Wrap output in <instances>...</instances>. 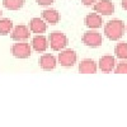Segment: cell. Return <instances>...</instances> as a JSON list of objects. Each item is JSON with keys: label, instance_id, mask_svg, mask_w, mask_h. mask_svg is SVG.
<instances>
[{"label": "cell", "instance_id": "obj_1", "mask_svg": "<svg viewBox=\"0 0 127 127\" xmlns=\"http://www.w3.org/2000/svg\"><path fill=\"white\" fill-rule=\"evenodd\" d=\"M125 33V23L120 19H112L104 26V34L111 41L120 39Z\"/></svg>", "mask_w": 127, "mask_h": 127}, {"label": "cell", "instance_id": "obj_2", "mask_svg": "<svg viewBox=\"0 0 127 127\" xmlns=\"http://www.w3.org/2000/svg\"><path fill=\"white\" fill-rule=\"evenodd\" d=\"M31 52H32L31 45L27 43V42H23V41L17 42L12 47V54L17 59H28L31 56Z\"/></svg>", "mask_w": 127, "mask_h": 127}, {"label": "cell", "instance_id": "obj_3", "mask_svg": "<svg viewBox=\"0 0 127 127\" xmlns=\"http://www.w3.org/2000/svg\"><path fill=\"white\" fill-rule=\"evenodd\" d=\"M50 45L55 51H61L67 46V38L61 32H52L50 34Z\"/></svg>", "mask_w": 127, "mask_h": 127}, {"label": "cell", "instance_id": "obj_4", "mask_svg": "<svg viewBox=\"0 0 127 127\" xmlns=\"http://www.w3.org/2000/svg\"><path fill=\"white\" fill-rule=\"evenodd\" d=\"M83 42H84V45H87L88 47L97 48V47H99L102 45L103 38H102V34L98 33V32L89 31V32H85V33H84Z\"/></svg>", "mask_w": 127, "mask_h": 127}, {"label": "cell", "instance_id": "obj_5", "mask_svg": "<svg viewBox=\"0 0 127 127\" xmlns=\"http://www.w3.org/2000/svg\"><path fill=\"white\" fill-rule=\"evenodd\" d=\"M59 62L64 67H71L76 62V52L72 50H64L59 55Z\"/></svg>", "mask_w": 127, "mask_h": 127}, {"label": "cell", "instance_id": "obj_6", "mask_svg": "<svg viewBox=\"0 0 127 127\" xmlns=\"http://www.w3.org/2000/svg\"><path fill=\"white\" fill-rule=\"evenodd\" d=\"M95 13H98L100 15H111L114 12V4L111 0H98L94 5Z\"/></svg>", "mask_w": 127, "mask_h": 127}, {"label": "cell", "instance_id": "obj_7", "mask_svg": "<svg viewBox=\"0 0 127 127\" xmlns=\"http://www.w3.org/2000/svg\"><path fill=\"white\" fill-rule=\"evenodd\" d=\"M31 37V32H29V29L26 27V26H23V24H19V26H17L14 29H13V32H12V39H14V41H26V39H28Z\"/></svg>", "mask_w": 127, "mask_h": 127}, {"label": "cell", "instance_id": "obj_8", "mask_svg": "<svg viewBox=\"0 0 127 127\" xmlns=\"http://www.w3.org/2000/svg\"><path fill=\"white\" fill-rule=\"evenodd\" d=\"M97 62L90 59H85L79 64V72L81 74H95L97 72Z\"/></svg>", "mask_w": 127, "mask_h": 127}, {"label": "cell", "instance_id": "obj_9", "mask_svg": "<svg viewBox=\"0 0 127 127\" xmlns=\"http://www.w3.org/2000/svg\"><path fill=\"white\" fill-rule=\"evenodd\" d=\"M39 66L46 70V71H50V70H54L56 67V59L54 55H51V54H46L43 56H41L39 57Z\"/></svg>", "mask_w": 127, "mask_h": 127}, {"label": "cell", "instance_id": "obj_10", "mask_svg": "<svg viewBox=\"0 0 127 127\" xmlns=\"http://www.w3.org/2000/svg\"><path fill=\"white\" fill-rule=\"evenodd\" d=\"M103 24V19L98 13H90L85 17V26L90 29H98Z\"/></svg>", "mask_w": 127, "mask_h": 127}, {"label": "cell", "instance_id": "obj_11", "mask_svg": "<svg viewBox=\"0 0 127 127\" xmlns=\"http://www.w3.org/2000/svg\"><path fill=\"white\" fill-rule=\"evenodd\" d=\"M29 29L31 32H33L36 34H41V33H45L46 29H47V26H46V22L41 18H33L31 19L29 22Z\"/></svg>", "mask_w": 127, "mask_h": 127}, {"label": "cell", "instance_id": "obj_12", "mask_svg": "<svg viewBox=\"0 0 127 127\" xmlns=\"http://www.w3.org/2000/svg\"><path fill=\"white\" fill-rule=\"evenodd\" d=\"M114 66H116V60L111 55H105L99 60V69L103 72H111L112 70H114Z\"/></svg>", "mask_w": 127, "mask_h": 127}, {"label": "cell", "instance_id": "obj_13", "mask_svg": "<svg viewBox=\"0 0 127 127\" xmlns=\"http://www.w3.org/2000/svg\"><path fill=\"white\" fill-rule=\"evenodd\" d=\"M32 47H33V50L37 51V52L46 51V48L48 47L47 38L43 37V36H36V37H33V39H32Z\"/></svg>", "mask_w": 127, "mask_h": 127}, {"label": "cell", "instance_id": "obj_14", "mask_svg": "<svg viewBox=\"0 0 127 127\" xmlns=\"http://www.w3.org/2000/svg\"><path fill=\"white\" fill-rule=\"evenodd\" d=\"M42 18H43L45 22H47L50 24H56L60 20V14L55 9H46L45 12L42 13Z\"/></svg>", "mask_w": 127, "mask_h": 127}, {"label": "cell", "instance_id": "obj_15", "mask_svg": "<svg viewBox=\"0 0 127 127\" xmlns=\"http://www.w3.org/2000/svg\"><path fill=\"white\" fill-rule=\"evenodd\" d=\"M13 29V22L8 18H3L0 19V34H9L10 31Z\"/></svg>", "mask_w": 127, "mask_h": 127}, {"label": "cell", "instance_id": "obj_16", "mask_svg": "<svg viewBox=\"0 0 127 127\" xmlns=\"http://www.w3.org/2000/svg\"><path fill=\"white\" fill-rule=\"evenodd\" d=\"M3 5L9 10H18L24 5V0H3Z\"/></svg>", "mask_w": 127, "mask_h": 127}, {"label": "cell", "instance_id": "obj_17", "mask_svg": "<svg viewBox=\"0 0 127 127\" xmlns=\"http://www.w3.org/2000/svg\"><path fill=\"white\" fill-rule=\"evenodd\" d=\"M114 54L121 60H127V43L126 42H121V43H118L116 46Z\"/></svg>", "mask_w": 127, "mask_h": 127}, {"label": "cell", "instance_id": "obj_18", "mask_svg": "<svg viewBox=\"0 0 127 127\" xmlns=\"http://www.w3.org/2000/svg\"><path fill=\"white\" fill-rule=\"evenodd\" d=\"M116 74H127V61H122L114 66Z\"/></svg>", "mask_w": 127, "mask_h": 127}, {"label": "cell", "instance_id": "obj_19", "mask_svg": "<svg viewBox=\"0 0 127 127\" xmlns=\"http://www.w3.org/2000/svg\"><path fill=\"white\" fill-rule=\"evenodd\" d=\"M36 1L41 6H48V5H51L52 3H54L55 0H36Z\"/></svg>", "mask_w": 127, "mask_h": 127}, {"label": "cell", "instance_id": "obj_20", "mask_svg": "<svg viewBox=\"0 0 127 127\" xmlns=\"http://www.w3.org/2000/svg\"><path fill=\"white\" fill-rule=\"evenodd\" d=\"M98 0H81V3L85 5V6H90V5H94L95 3H97Z\"/></svg>", "mask_w": 127, "mask_h": 127}, {"label": "cell", "instance_id": "obj_21", "mask_svg": "<svg viewBox=\"0 0 127 127\" xmlns=\"http://www.w3.org/2000/svg\"><path fill=\"white\" fill-rule=\"evenodd\" d=\"M121 5H122V8H123L125 10H127V0H122V1H121Z\"/></svg>", "mask_w": 127, "mask_h": 127}, {"label": "cell", "instance_id": "obj_22", "mask_svg": "<svg viewBox=\"0 0 127 127\" xmlns=\"http://www.w3.org/2000/svg\"><path fill=\"white\" fill-rule=\"evenodd\" d=\"M0 15H1V10H0Z\"/></svg>", "mask_w": 127, "mask_h": 127}, {"label": "cell", "instance_id": "obj_23", "mask_svg": "<svg viewBox=\"0 0 127 127\" xmlns=\"http://www.w3.org/2000/svg\"><path fill=\"white\" fill-rule=\"evenodd\" d=\"M126 31H127V28H126Z\"/></svg>", "mask_w": 127, "mask_h": 127}]
</instances>
